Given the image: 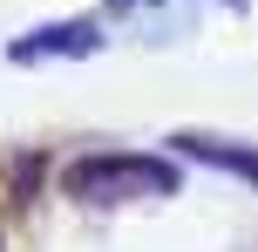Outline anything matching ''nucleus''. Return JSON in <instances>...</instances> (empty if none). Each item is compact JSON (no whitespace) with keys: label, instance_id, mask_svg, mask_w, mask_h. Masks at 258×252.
<instances>
[{"label":"nucleus","instance_id":"f257e3e1","mask_svg":"<svg viewBox=\"0 0 258 252\" xmlns=\"http://www.w3.org/2000/svg\"><path fill=\"white\" fill-rule=\"evenodd\" d=\"M61 191L75 205H143V198L177 191V164L143 157V150H95V157H75L61 171Z\"/></svg>","mask_w":258,"mask_h":252},{"label":"nucleus","instance_id":"f03ea898","mask_svg":"<svg viewBox=\"0 0 258 252\" xmlns=\"http://www.w3.org/2000/svg\"><path fill=\"white\" fill-rule=\"evenodd\" d=\"M95 48H102V21H48V27H27L7 48V62L34 68V62H75V55H95Z\"/></svg>","mask_w":258,"mask_h":252},{"label":"nucleus","instance_id":"7ed1b4c3","mask_svg":"<svg viewBox=\"0 0 258 252\" xmlns=\"http://www.w3.org/2000/svg\"><path fill=\"white\" fill-rule=\"evenodd\" d=\"M177 150H183V157H197V164H218V171L245 177V184H258V150L231 143V136H177Z\"/></svg>","mask_w":258,"mask_h":252},{"label":"nucleus","instance_id":"20e7f679","mask_svg":"<svg viewBox=\"0 0 258 252\" xmlns=\"http://www.w3.org/2000/svg\"><path fill=\"white\" fill-rule=\"evenodd\" d=\"M116 7H143V0H116Z\"/></svg>","mask_w":258,"mask_h":252}]
</instances>
